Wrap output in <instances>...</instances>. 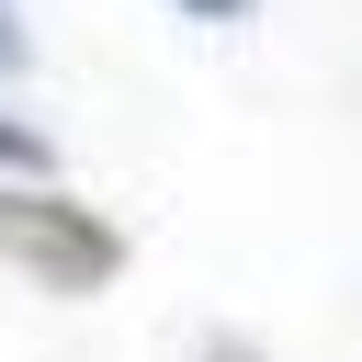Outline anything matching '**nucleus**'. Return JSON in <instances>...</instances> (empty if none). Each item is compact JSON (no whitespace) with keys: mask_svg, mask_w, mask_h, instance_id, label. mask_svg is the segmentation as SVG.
Returning <instances> with one entry per match:
<instances>
[{"mask_svg":"<svg viewBox=\"0 0 362 362\" xmlns=\"http://www.w3.org/2000/svg\"><path fill=\"white\" fill-rule=\"evenodd\" d=\"M0 45H11V11H0Z\"/></svg>","mask_w":362,"mask_h":362,"instance_id":"nucleus-3","label":"nucleus"},{"mask_svg":"<svg viewBox=\"0 0 362 362\" xmlns=\"http://www.w3.org/2000/svg\"><path fill=\"white\" fill-rule=\"evenodd\" d=\"M0 170H45V136H23V124H0Z\"/></svg>","mask_w":362,"mask_h":362,"instance_id":"nucleus-2","label":"nucleus"},{"mask_svg":"<svg viewBox=\"0 0 362 362\" xmlns=\"http://www.w3.org/2000/svg\"><path fill=\"white\" fill-rule=\"evenodd\" d=\"M0 260L45 294H102L124 272V226H102L90 204H68L45 181H0Z\"/></svg>","mask_w":362,"mask_h":362,"instance_id":"nucleus-1","label":"nucleus"}]
</instances>
